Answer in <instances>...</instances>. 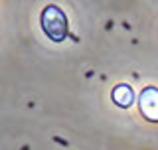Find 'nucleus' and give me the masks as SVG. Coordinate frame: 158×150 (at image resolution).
Wrapping results in <instances>:
<instances>
[{"label":"nucleus","mask_w":158,"mask_h":150,"mask_svg":"<svg viewBox=\"0 0 158 150\" xmlns=\"http://www.w3.org/2000/svg\"><path fill=\"white\" fill-rule=\"evenodd\" d=\"M42 30L44 34L52 40V42H63L67 38V16L63 14V10H59L57 6L49 4L42 10Z\"/></svg>","instance_id":"obj_1"},{"label":"nucleus","mask_w":158,"mask_h":150,"mask_svg":"<svg viewBox=\"0 0 158 150\" xmlns=\"http://www.w3.org/2000/svg\"><path fill=\"white\" fill-rule=\"evenodd\" d=\"M113 101H115V105H118V107L128 109L135 103V93H132V89L128 87V85H117V87L113 89Z\"/></svg>","instance_id":"obj_3"},{"label":"nucleus","mask_w":158,"mask_h":150,"mask_svg":"<svg viewBox=\"0 0 158 150\" xmlns=\"http://www.w3.org/2000/svg\"><path fill=\"white\" fill-rule=\"evenodd\" d=\"M138 105H140V113L144 115V119H148L152 123H158V89L146 87L140 93Z\"/></svg>","instance_id":"obj_2"}]
</instances>
